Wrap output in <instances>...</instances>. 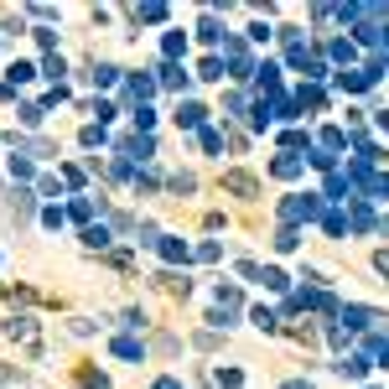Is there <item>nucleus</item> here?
I'll use <instances>...</instances> for the list:
<instances>
[{"label": "nucleus", "instance_id": "obj_1", "mask_svg": "<svg viewBox=\"0 0 389 389\" xmlns=\"http://www.w3.org/2000/svg\"><path fill=\"white\" fill-rule=\"evenodd\" d=\"M322 192H296L280 203V229H296V223H322Z\"/></svg>", "mask_w": 389, "mask_h": 389}, {"label": "nucleus", "instance_id": "obj_2", "mask_svg": "<svg viewBox=\"0 0 389 389\" xmlns=\"http://www.w3.org/2000/svg\"><path fill=\"white\" fill-rule=\"evenodd\" d=\"M6 338H16V343H26L32 348V358H42V338H37V317H6Z\"/></svg>", "mask_w": 389, "mask_h": 389}, {"label": "nucleus", "instance_id": "obj_3", "mask_svg": "<svg viewBox=\"0 0 389 389\" xmlns=\"http://www.w3.org/2000/svg\"><path fill=\"white\" fill-rule=\"evenodd\" d=\"M223 58H229V68H234V78H239V84L260 73V62H254L249 52H244V42H234V37H229V42H223Z\"/></svg>", "mask_w": 389, "mask_h": 389}, {"label": "nucleus", "instance_id": "obj_4", "mask_svg": "<svg viewBox=\"0 0 389 389\" xmlns=\"http://www.w3.org/2000/svg\"><path fill=\"white\" fill-rule=\"evenodd\" d=\"M338 322H343V332H348V327H353V332H369L374 322H384V317L374 312V306H343V312H338Z\"/></svg>", "mask_w": 389, "mask_h": 389}, {"label": "nucleus", "instance_id": "obj_5", "mask_svg": "<svg viewBox=\"0 0 389 389\" xmlns=\"http://www.w3.org/2000/svg\"><path fill=\"white\" fill-rule=\"evenodd\" d=\"M223 192H234V197H260V177H254V171H223Z\"/></svg>", "mask_w": 389, "mask_h": 389}, {"label": "nucleus", "instance_id": "obj_6", "mask_svg": "<svg viewBox=\"0 0 389 389\" xmlns=\"http://www.w3.org/2000/svg\"><path fill=\"white\" fill-rule=\"evenodd\" d=\"M270 171H275V177H301V171H306V156H296V151H280L275 161H270Z\"/></svg>", "mask_w": 389, "mask_h": 389}, {"label": "nucleus", "instance_id": "obj_7", "mask_svg": "<svg viewBox=\"0 0 389 389\" xmlns=\"http://www.w3.org/2000/svg\"><path fill=\"white\" fill-rule=\"evenodd\" d=\"M32 208H37V192H32V187H16V192H11V218L26 223V218H32Z\"/></svg>", "mask_w": 389, "mask_h": 389}, {"label": "nucleus", "instance_id": "obj_8", "mask_svg": "<svg viewBox=\"0 0 389 389\" xmlns=\"http://www.w3.org/2000/svg\"><path fill=\"white\" fill-rule=\"evenodd\" d=\"M119 151H125V161H151L156 140L151 136H130V140H119Z\"/></svg>", "mask_w": 389, "mask_h": 389}, {"label": "nucleus", "instance_id": "obj_9", "mask_svg": "<svg viewBox=\"0 0 389 389\" xmlns=\"http://www.w3.org/2000/svg\"><path fill=\"white\" fill-rule=\"evenodd\" d=\"M203 119H208V110H203V104H192V99H187V104H177V125H182V130H203Z\"/></svg>", "mask_w": 389, "mask_h": 389}, {"label": "nucleus", "instance_id": "obj_10", "mask_svg": "<svg viewBox=\"0 0 389 389\" xmlns=\"http://www.w3.org/2000/svg\"><path fill=\"white\" fill-rule=\"evenodd\" d=\"M213 296H218V312H239V306H244V291H239V286H223V280H218V291H213Z\"/></svg>", "mask_w": 389, "mask_h": 389}, {"label": "nucleus", "instance_id": "obj_11", "mask_svg": "<svg viewBox=\"0 0 389 389\" xmlns=\"http://www.w3.org/2000/svg\"><path fill=\"white\" fill-rule=\"evenodd\" d=\"M130 16L136 21H166V0H140V6H130Z\"/></svg>", "mask_w": 389, "mask_h": 389}, {"label": "nucleus", "instance_id": "obj_12", "mask_svg": "<svg viewBox=\"0 0 389 389\" xmlns=\"http://www.w3.org/2000/svg\"><path fill=\"white\" fill-rule=\"evenodd\" d=\"M322 151H327V156H338V151H348V130H338V125H327V130H322Z\"/></svg>", "mask_w": 389, "mask_h": 389}, {"label": "nucleus", "instance_id": "obj_13", "mask_svg": "<svg viewBox=\"0 0 389 389\" xmlns=\"http://www.w3.org/2000/svg\"><path fill=\"white\" fill-rule=\"evenodd\" d=\"M338 374H343V379H364V374H369V353H348L338 364Z\"/></svg>", "mask_w": 389, "mask_h": 389}, {"label": "nucleus", "instance_id": "obj_14", "mask_svg": "<svg viewBox=\"0 0 389 389\" xmlns=\"http://www.w3.org/2000/svg\"><path fill=\"white\" fill-rule=\"evenodd\" d=\"M110 348H114L119 358H130V364H140V358H145V343H140V338H114Z\"/></svg>", "mask_w": 389, "mask_h": 389}, {"label": "nucleus", "instance_id": "obj_15", "mask_svg": "<svg viewBox=\"0 0 389 389\" xmlns=\"http://www.w3.org/2000/svg\"><path fill=\"white\" fill-rule=\"evenodd\" d=\"M151 93H156V78H151V73H136V78H130V99H136V104H145Z\"/></svg>", "mask_w": 389, "mask_h": 389}, {"label": "nucleus", "instance_id": "obj_16", "mask_svg": "<svg viewBox=\"0 0 389 389\" xmlns=\"http://www.w3.org/2000/svg\"><path fill=\"white\" fill-rule=\"evenodd\" d=\"M197 37H203V42H208V47H218V42H229V32H223V26H218V21H213V16H203V26H197Z\"/></svg>", "mask_w": 389, "mask_h": 389}, {"label": "nucleus", "instance_id": "obj_17", "mask_svg": "<svg viewBox=\"0 0 389 389\" xmlns=\"http://www.w3.org/2000/svg\"><path fill=\"white\" fill-rule=\"evenodd\" d=\"M322 229H327L332 239H343V234H348V213H338V208H327V213H322Z\"/></svg>", "mask_w": 389, "mask_h": 389}, {"label": "nucleus", "instance_id": "obj_18", "mask_svg": "<svg viewBox=\"0 0 389 389\" xmlns=\"http://www.w3.org/2000/svg\"><path fill=\"white\" fill-rule=\"evenodd\" d=\"M32 78H37V68H32V62H21V58L6 68V84H11V88H16V84H32Z\"/></svg>", "mask_w": 389, "mask_h": 389}, {"label": "nucleus", "instance_id": "obj_19", "mask_svg": "<svg viewBox=\"0 0 389 389\" xmlns=\"http://www.w3.org/2000/svg\"><path fill=\"white\" fill-rule=\"evenodd\" d=\"M84 249H110V229H104V223H88L84 229Z\"/></svg>", "mask_w": 389, "mask_h": 389}, {"label": "nucleus", "instance_id": "obj_20", "mask_svg": "<svg viewBox=\"0 0 389 389\" xmlns=\"http://www.w3.org/2000/svg\"><path fill=\"white\" fill-rule=\"evenodd\" d=\"M364 192H369V197H389V171H369V177H364Z\"/></svg>", "mask_w": 389, "mask_h": 389}, {"label": "nucleus", "instance_id": "obj_21", "mask_svg": "<svg viewBox=\"0 0 389 389\" xmlns=\"http://www.w3.org/2000/svg\"><path fill=\"white\" fill-rule=\"evenodd\" d=\"M88 78H93V88H110L114 78H119V68H114V62H93V73H88Z\"/></svg>", "mask_w": 389, "mask_h": 389}, {"label": "nucleus", "instance_id": "obj_22", "mask_svg": "<svg viewBox=\"0 0 389 389\" xmlns=\"http://www.w3.org/2000/svg\"><path fill=\"white\" fill-rule=\"evenodd\" d=\"M156 73H161V84H166V88H187V73L177 68V62H161Z\"/></svg>", "mask_w": 389, "mask_h": 389}, {"label": "nucleus", "instance_id": "obj_23", "mask_svg": "<svg viewBox=\"0 0 389 389\" xmlns=\"http://www.w3.org/2000/svg\"><path fill=\"white\" fill-rule=\"evenodd\" d=\"M249 317H254V327H260V332H280V317L270 312V306H254Z\"/></svg>", "mask_w": 389, "mask_h": 389}, {"label": "nucleus", "instance_id": "obj_24", "mask_svg": "<svg viewBox=\"0 0 389 389\" xmlns=\"http://www.w3.org/2000/svg\"><path fill=\"white\" fill-rule=\"evenodd\" d=\"M197 140H203V151H208V156H218V151H223V130H213V125L197 130Z\"/></svg>", "mask_w": 389, "mask_h": 389}, {"label": "nucleus", "instance_id": "obj_25", "mask_svg": "<svg viewBox=\"0 0 389 389\" xmlns=\"http://www.w3.org/2000/svg\"><path fill=\"white\" fill-rule=\"evenodd\" d=\"M161 52H166V62H177L182 52H187V37H182V32H166V42H161Z\"/></svg>", "mask_w": 389, "mask_h": 389}, {"label": "nucleus", "instance_id": "obj_26", "mask_svg": "<svg viewBox=\"0 0 389 389\" xmlns=\"http://www.w3.org/2000/svg\"><path fill=\"white\" fill-rule=\"evenodd\" d=\"M296 104H301V110H322V88L317 84H301L296 88Z\"/></svg>", "mask_w": 389, "mask_h": 389}, {"label": "nucleus", "instance_id": "obj_27", "mask_svg": "<svg viewBox=\"0 0 389 389\" xmlns=\"http://www.w3.org/2000/svg\"><path fill=\"white\" fill-rule=\"evenodd\" d=\"M348 229H358V234L374 229V218H369V208H364V203H353V208H348Z\"/></svg>", "mask_w": 389, "mask_h": 389}, {"label": "nucleus", "instance_id": "obj_28", "mask_svg": "<svg viewBox=\"0 0 389 389\" xmlns=\"http://www.w3.org/2000/svg\"><path fill=\"white\" fill-rule=\"evenodd\" d=\"M161 260H171V265H177V260H187V244H182V239H161Z\"/></svg>", "mask_w": 389, "mask_h": 389}, {"label": "nucleus", "instance_id": "obj_29", "mask_svg": "<svg viewBox=\"0 0 389 389\" xmlns=\"http://www.w3.org/2000/svg\"><path fill=\"white\" fill-rule=\"evenodd\" d=\"M11 177H16V182L26 187V182L37 177V166H32V161H26V156H11Z\"/></svg>", "mask_w": 389, "mask_h": 389}, {"label": "nucleus", "instance_id": "obj_30", "mask_svg": "<svg viewBox=\"0 0 389 389\" xmlns=\"http://www.w3.org/2000/svg\"><path fill=\"white\" fill-rule=\"evenodd\" d=\"M151 125H156V110L151 104H136V136H151Z\"/></svg>", "mask_w": 389, "mask_h": 389}, {"label": "nucleus", "instance_id": "obj_31", "mask_svg": "<svg viewBox=\"0 0 389 389\" xmlns=\"http://www.w3.org/2000/svg\"><path fill=\"white\" fill-rule=\"evenodd\" d=\"M327 52H332L338 62H353V58H358V47L348 42V37H338V42H327Z\"/></svg>", "mask_w": 389, "mask_h": 389}, {"label": "nucleus", "instance_id": "obj_32", "mask_svg": "<svg viewBox=\"0 0 389 389\" xmlns=\"http://www.w3.org/2000/svg\"><path fill=\"white\" fill-rule=\"evenodd\" d=\"M68 213H73L78 223H88V218H93V197H73V203H68Z\"/></svg>", "mask_w": 389, "mask_h": 389}, {"label": "nucleus", "instance_id": "obj_33", "mask_svg": "<svg viewBox=\"0 0 389 389\" xmlns=\"http://www.w3.org/2000/svg\"><path fill=\"white\" fill-rule=\"evenodd\" d=\"M156 280H161V286H166V291H171V296H187V291H192V280H177V275H171V270H166V275H156Z\"/></svg>", "mask_w": 389, "mask_h": 389}, {"label": "nucleus", "instance_id": "obj_34", "mask_svg": "<svg viewBox=\"0 0 389 389\" xmlns=\"http://www.w3.org/2000/svg\"><path fill=\"white\" fill-rule=\"evenodd\" d=\"M42 119H47V110H42V104H21V125H42Z\"/></svg>", "mask_w": 389, "mask_h": 389}, {"label": "nucleus", "instance_id": "obj_35", "mask_svg": "<svg viewBox=\"0 0 389 389\" xmlns=\"http://www.w3.org/2000/svg\"><path fill=\"white\" fill-rule=\"evenodd\" d=\"M260 286H270V291H286L291 280H286V270H275V265H265V280H260Z\"/></svg>", "mask_w": 389, "mask_h": 389}, {"label": "nucleus", "instance_id": "obj_36", "mask_svg": "<svg viewBox=\"0 0 389 389\" xmlns=\"http://www.w3.org/2000/svg\"><path fill=\"white\" fill-rule=\"evenodd\" d=\"M42 73L52 78V88H58V84H62V73H68V68H62V58H58V52H52V58L42 62Z\"/></svg>", "mask_w": 389, "mask_h": 389}, {"label": "nucleus", "instance_id": "obj_37", "mask_svg": "<svg viewBox=\"0 0 389 389\" xmlns=\"http://www.w3.org/2000/svg\"><path fill=\"white\" fill-rule=\"evenodd\" d=\"M296 244H301V234H296V229H280V234H275V249H280V254H291Z\"/></svg>", "mask_w": 389, "mask_h": 389}, {"label": "nucleus", "instance_id": "obj_38", "mask_svg": "<svg viewBox=\"0 0 389 389\" xmlns=\"http://www.w3.org/2000/svg\"><path fill=\"white\" fill-rule=\"evenodd\" d=\"M197 78H208V84H213V78H223V62L218 58H203V62H197Z\"/></svg>", "mask_w": 389, "mask_h": 389}, {"label": "nucleus", "instance_id": "obj_39", "mask_svg": "<svg viewBox=\"0 0 389 389\" xmlns=\"http://www.w3.org/2000/svg\"><path fill=\"white\" fill-rule=\"evenodd\" d=\"M37 192H42V197H62V182L47 171V177H37Z\"/></svg>", "mask_w": 389, "mask_h": 389}, {"label": "nucleus", "instance_id": "obj_40", "mask_svg": "<svg viewBox=\"0 0 389 389\" xmlns=\"http://www.w3.org/2000/svg\"><path fill=\"white\" fill-rule=\"evenodd\" d=\"M78 384H84V389H110V379H104V374H93V369H78Z\"/></svg>", "mask_w": 389, "mask_h": 389}, {"label": "nucleus", "instance_id": "obj_41", "mask_svg": "<svg viewBox=\"0 0 389 389\" xmlns=\"http://www.w3.org/2000/svg\"><path fill=\"white\" fill-rule=\"evenodd\" d=\"M78 140H84V145H104V125H84V130H78Z\"/></svg>", "mask_w": 389, "mask_h": 389}, {"label": "nucleus", "instance_id": "obj_42", "mask_svg": "<svg viewBox=\"0 0 389 389\" xmlns=\"http://www.w3.org/2000/svg\"><path fill=\"white\" fill-rule=\"evenodd\" d=\"M192 187H197L192 171H177V177H171V192H192Z\"/></svg>", "mask_w": 389, "mask_h": 389}, {"label": "nucleus", "instance_id": "obj_43", "mask_svg": "<svg viewBox=\"0 0 389 389\" xmlns=\"http://www.w3.org/2000/svg\"><path fill=\"white\" fill-rule=\"evenodd\" d=\"M239 275H244V280H265V265H254V260H239Z\"/></svg>", "mask_w": 389, "mask_h": 389}, {"label": "nucleus", "instance_id": "obj_44", "mask_svg": "<svg viewBox=\"0 0 389 389\" xmlns=\"http://www.w3.org/2000/svg\"><path fill=\"white\" fill-rule=\"evenodd\" d=\"M37 42H42L47 58H52V47H58V32H52V26H37Z\"/></svg>", "mask_w": 389, "mask_h": 389}, {"label": "nucleus", "instance_id": "obj_45", "mask_svg": "<svg viewBox=\"0 0 389 389\" xmlns=\"http://www.w3.org/2000/svg\"><path fill=\"white\" fill-rule=\"evenodd\" d=\"M218 254H223V249L213 244V239H208V244H197V260H203V265H213V260H218Z\"/></svg>", "mask_w": 389, "mask_h": 389}, {"label": "nucleus", "instance_id": "obj_46", "mask_svg": "<svg viewBox=\"0 0 389 389\" xmlns=\"http://www.w3.org/2000/svg\"><path fill=\"white\" fill-rule=\"evenodd\" d=\"M280 140H286V151H301V145H306V136H301V130H286Z\"/></svg>", "mask_w": 389, "mask_h": 389}, {"label": "nucleus", "instance_id": "obj_47", "mask_svg": "<svg viewBox=\"0 0 389 389\" xmlns=\"http://www.w3.org/2000/svg\"><path fill=\"white\" fill-rule=\"evenodd\" d=\"M374 270H379V275L389 280V249H379V254H374Z\"/></svg>", "mask_w": 389, "mask_h": 389}, {"label": "nucleus", "instance_id": "obj_48", "mask_svg": "<svg viewBox=\"0 0 389 389\" xmlns=\"http://www.w3.org/2000/svg\"><path fill=\"white\" fill-rule=\"evenodd\" d=\"M280 389H317V384H312V379H286Z\"/></svg>", "mask_w": 389, "mask_h": 389}, {"label": "nucleus", "instance_id": "obj_49", "mask_svg": "<svg viewBox=\"0 0 389 389\" xmlns=\"http://www.w3.org/2000/svg\"><path fill=\"white\" fill-rule=\"evenodd\" d=\"M16 379V364H0V384H11Z\"/></svg>", "mask_w": 389, "mask_h": 389}, {"label": "nucleus", "instance_id": "obj_50", "mask_svg": "<svg viewBox=\"0 0 389 389\" xmlns=\"http://www.w3.org/2000/svg\"><path fill=\"white\" fill-rule=\"evenodd\" d=\"M156 389H182V384L171 379V374H161V379H156Z\"/></svg>", "mask_w": 389, "mask_h": 389}, {"label": "nucleus", "instance_id": "obj_51", "mask_svg": "<svg viewBox=\"0 0 389 389\" xmlns=\"http://www.w3.org/2000/svg\"><path fill=\"white\" fill-rule=\"evenodd\" d=\"M379 130H384V136H389V110H384V114H379Z\"/></svg>", "mask_w": 389, "mask_h": 389}]
</instances>
